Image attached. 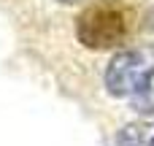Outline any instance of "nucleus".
Returning a JSON list of instances; mask_svg holds the SVG:
<instances>
[{
	"mask_svg": "<svg viewBox=\"0 0 154 146\" xmlns=\"http://www.w3.org/2000/svg\"><path fill=\"white\" fill-rule=\"evenodd\" d=\"M57 3H79V0H57Z\"/></svg>",
	"mask_w": 154,
	"mask_h": 146,
	"instance_id": "obj_6",
	"label": "nucleus"
},
{
	"mask_svg": "<svg viewBox=\"0 0 154 146\" xmlns=\"http://www.w3.org/2000/svg\"><path fill=\"white\" fill-rule=\"evenodd\" d=\"M116 146H154V122L135 119L116 133Z\"/></svg>",
	"mask_w": 154,
	"mask_h": 146,
	"instance_id": "obj_3",
	"label": "nucleus"
},
{
	"mask_svg": "<svg viewBox=\"0 0 154 146\" xmlns=\"http://www.w3.org/2000/svg\"><path fill=\"white\" fill-rule=\"evenodd\" d=\"M130 108L135 114H141V116H152L154 114V76L146 81V87L135 98H130Z\"/></svg>",
	"mask_w": 154,
	"mask_h": 146,
	"instance_id": "obj_4",
	"label": "nucleus"
},
{
	"mask_svg": "<svg viewBox=\"0 0 154 146\" xmlns=\"http://www.w3.org/2000/svg\"><path fill=\"white\" fill-rule=\"evenodd\" d=\"M135 14L125 0H97L76 19V38L87 49H116L133 33Z\"/></svg>",
	"mask_w": 154,
	"mask_h": 146,
	"instance_id": "obj_1",
	"label": "nucleus"
},
{
	"mask_svg": "<svg viewBox=\"0 0 154 146\" xmlns=\"http://www.w3.org/2000/svg\"><path fill=\"white\" fill-rule=\"evenodd\" d=\"M141 30H146V33H154V5L143 14V19H141Z\"/></svg>",
	"mask_w": 154,
	"mask_h": 146,
	"instance_id": "obj_5",
	"label": "nucleus"
},
{
	"mask_svg": "<svg viewBox=\"0 0 154 146\" xmlns=\"http://www.w3.org/2000/svg\"><path fill=\"white\" fill-rule=\"evenodd\" d=\"M154 76V46L135 43L119 49L106 65V92L111 98H135Z\"/></svg>",
	"mask_w": 154,
	"mask_h": 146,
	"instance_id": "obj_2",
	"label": "nucleus"
}]
</instances>
